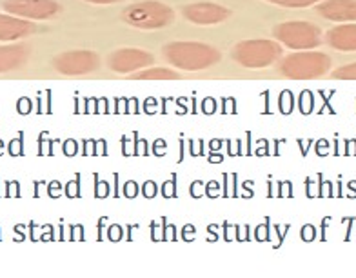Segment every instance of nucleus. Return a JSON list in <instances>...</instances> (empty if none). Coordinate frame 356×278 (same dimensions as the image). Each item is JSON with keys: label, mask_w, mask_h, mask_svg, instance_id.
Wrapping results in <instances>:
<instances>
[{"label": "nucleus", "mask_w": 356, "mask_h": 278, "mask_svg": "<svg viewBox=\"0 0 356 278\" xmlns=\"http://www.w3.org/2000/svg\"><path fill=\"white\" fill-rule=\"evenodd\" d=\"M133 81H177L180 79L178 73L165 67H145L142 71H136L131 75Z\"/></svg>", "instance_id": "14"}, {"label": "nucleus", "mask_w": 356, "mask_h": 278, "mask_svg": "<svg viewBox=\"0 0 356 278\" xmlns=\"http://www.w3.org/2000/svg\"><path fill=\"white\" fill-rule=\"evenodd\" d=\"M86 2H89V4H117V2H120V0H86Z\"/></svg>", "instance_id": "17"}, {"label": "nucleus", "mask_w": 356, "mask_h": 278, "mask_svg": "<svg viewBox=\"0 0 356 278\" xmlns=\"http://www.w3.org/2000/svg\"><path fill=\"white\" fill-rule=\"evenodd\" d=\"M100 57L95 51L88 49H75V51H66L56 55L53 58V67H55L60 75L76 76V75H88L93 71L99 70Z\"/></svg>", "instance_id": "7"}, {"label": "nucleus", "mask_w": 356, "mask_h": 278, "mask_svg": "<svg viewBox=\"0 0 356 278\" xmlns=\"http://www.w3.org/2000/svg\"><path fill=\"white\" fill-rule=\"evenodd\" d=\"M2 10L26 20H49L60 13L62 6L55 0H4Z\"/></svg>", "instance_id": "6"}, {"label": "nucleus", "mask_w": 356, "mask_h": 278, "mask_svg": "<svg viewBox=\"0 0 356 278\" xmlns=\"http://www.w3.org/2000/svg\"><path fill=\"white\" fill-rule=\"evenodd\" d=\"M155 64V57L144 49H135V47H124L117 49L109 57V67L115 73H136L145 67Z\"/></svg>", "instance_id": "8"}, {"label": "nucleus", "mask_w": 356, "mask_h": 278, "mask_svg": "<svg viewBox=\"0 0 356 278\" xmlns=\"http://www.w3.org/2000/svg\"><path fill=\"white\" fill-rule=\"evenodd\" d=\"M165 60L182 71H202L222 60L218 49L202 42H171L162 49Z\"/></svg>", "instance_id": "1"}, {"label": "nucleus", "mask_w": 356, "mask_h": 278, "mask_svg": "<svg viewBox=\"0 0 356 278\" xmlns=\"http://www.w3.org/2000/svg\"><path fill=\"white\" fill-rule=\"evenodd\" d=\"M271 4L284 6V8H309V6L318 4L322 0H267Z\"/></svg>", "instance_id": "15"}, {"label": "nucleus", "mask_w": 356, "mask_h": 278, "mask_svg": "<svg viewBox=\"0 0 356 278\" xmlns=\"http://www.w3.org/2000/svg\"><path fill=\"white\" fill-rule=\"evenodd\" d=\"M122 19L133 28L151 31V29L165 28L173 22L175 11L156 0H144L127 6L122 11Z\"/></svg>", "instance_id": "3"}, {"label": "nucleus", "mask_w": 356, "mask_h": 278, "mask_svg": "<svg viewBox=\"0 0 356 278\" xmlns=\"http://www.w3.org/2000/svg\"><path fill=\"white\" fill-rule=\"evenodd\" d=\"M182 15L189 22L198 26H215L231 17V11L220 4L213 2H198V4H188L182 8Z\"/></svg>", "instance_id": "9"}, {"label": "nucleus", "mask_w": 356, "mask_h": 278, "mask_svg": "<svg viewBox=\"0 0 356 278\" xmlns=\"http://www.w3.org/2000/svg\"><path fill=\"white\" fill-rule=\"evenodd\" d=\"M316 11L331 22H356V0H323Z\"/></svg>", "instance_id": "11"}, {"label": "nucleus", "mask_w": 356, "mask_h": 278, "mask_svg": "<svg viewBox=\"0 0 356 278\" xmlns=\"http://www.w3.org/2000/svg\"><path fill=\"white\" fill-rule=\"evenodd\" d=\"M325 42L337 51H356V22L342 24L329 29Z\"/></svg>", "instance_id": "12"}, {"label": "nucleus", "mask_w": 356, "mask_h": 278, "mask_svg": "<svg viewBox=\"0 0 356 278\" xmlns=\"http://www.w3.org/2000/svg\"><path fill=\"white\" fill-rule=\"evenodd\" d=\"M273 37L293 51H311L322 44V29L311 22L293 20L275 26Z\"/></svg>", "instance_id": "4"}, {"label": "nucleus", "mask_w": 356, "mask_h": 278, "mask_svg": "<svg viewBox=\"0 0 356 278\" xmlns=\"http://www.w3.org/2000/svg\"><path fill=\"white\" fill-rule=\"evenodd\" d=\"M37 31L33 20L20 19L13 15L0 13V42H13L20 40Z\"/></svg>", "instance_id": "10"}, {"label": "nucleus", "mask_w": 356, "mask_h": 278, "mask_svg": "<svg viewBox=\"0 0 356 278\" xmlns=\"http://www.w3.org/2000/svg\"><path fill=\"white\" fill-rule=\"evenodd\" d=\"M333 76L338 81H356V64H347V66L338 67Z\"/></svg>", "instance_id": "16"}, {"label": "nucleus", "mask_w": 356, "mask_h": 278, "mask_svg": "<svg viewBox=\"0 0 356 278\" xmlns=\"http://www.w3.org/2000/svg\"><path fill=\"white\" fill-rule=\"evenodd\" d=\"M282 57V46L273 40H242L234 46L233 58L240 66L249 67V70H262V67L271 66Z\"/></svg>", "instance_id": "5"}, {"label": "nucleus", "mask_w": 356, "mask_h": 278, "mask_svg": "<svg viewBox=\"0 0 356 278\" xmlns=\"http://www.w3.org/2000/svg\"><path fill=\"white\" fill-rule=\"evenodd\" d=\"M331 70V57L318 51H295L280 64V73L291 81H311Z\"/></svg>", "instance_id": "2"}, {"label": "nucleus", "mask_w": 356, "mask_h": 278, "mask_svg": "<svg viewBox=\"0 0 356 278\" xmlns=\"http://www.w3.org/2000/svg\"><path fill=\"white\" fill-rule=\"evenodd\" d=\"M29 58V47L24 44L0 46V73H8L22 67Z\"/></svg>", "instance_id": "13"}]
</instances>
